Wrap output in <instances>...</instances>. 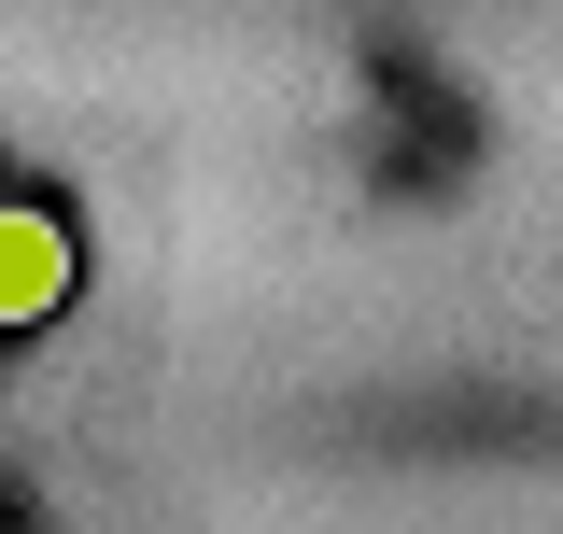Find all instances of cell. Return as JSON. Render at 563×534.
<instances>
[{"instance_id": "obj_1", "label": "cell", "mask_w": 563, "mask_h": 534, "mask_svg": "<svg viewBox=\"0 0 563 534\" xmlns=\"http://www.w3.org/2000/svg\"><path fill=\"white\" fill-rule=\"evenodd\" d=\"M70 310V225L43 198H0V324H57Z\"/></svg>"}]
</instances>
